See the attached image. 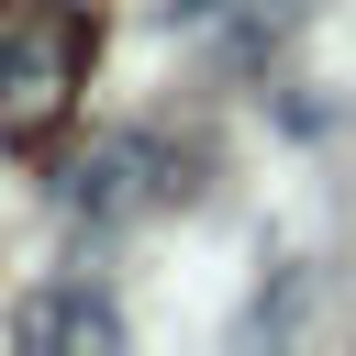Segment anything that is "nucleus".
Masks as SVG:
<instances>
[{"instance_id": "obj_2", "label": "nucleus", "mask_w": 356, "mask_h": 356, "mask_svg": "<svg viewBox=\"0 0 356 356\" xmlns=\"http://www.w3.org/2000/svg\"><path fill=\"white\" fill-rule=\"evenodd\" d=\"M122 323L100 312V300H78V289H56V300H33L22 312V345H111Z\"/></svg>"}, {"instance_id": "obj_1", "label": "nucleus", "mask_w": 356, "mask_h": 356, "mask_svg": "<svg viewBox=\"0 0 356 356\" xmlns=\"http://www.w3.org/2000/svg\"><path fill=\"white\" fill-rule=\"evenodd\" d=\"M89 67V22L67 0H0V145L44 134Z\"/></svg>"}]
</instances>
